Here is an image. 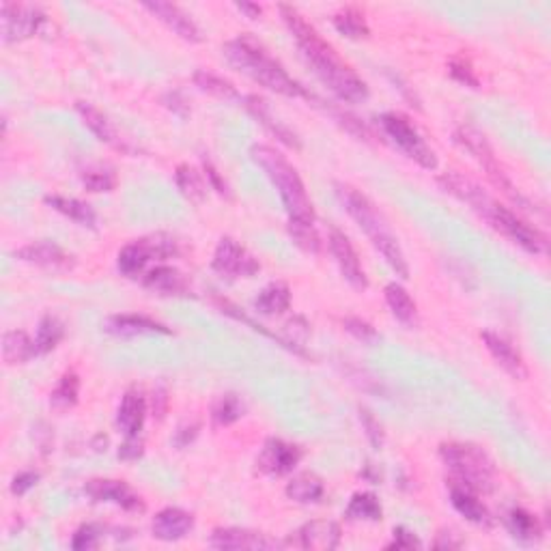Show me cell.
I'll return each instance as SVG.
<instances>
[{"label": "cell", "mask_w": 551, "mask_h": 551, "mask_svg": "<svg viewBox=\"0 0 551 551\" xmlns=\"http://www.w3.org/2000/svg\"><path fill=\"white\" fill-rule=\"evenodd\" d=\"M44 201H45V205L52 207L54 212L63 213V216H65V218H69V220L78 222L80 227L95 228L97 216H95L93 207H91L89 203L78 201V198L59 196V194H50V196H45Z\"/></svg>", "instance_id": "cell-27"}, {"label": "cell", "mask_w": 551, "mask_h": 551, "mask_svg": "<svg viewBox=\"0 0 551 551\" xmlns=\"http://www.w3.org/2000/svg\"><path fill=\"white\" fill-rule=\"evenodd\" d=\"M78 395H80V379L74 371L65 372L60 377L59 386L54 387L52 395H50V403H52L54 410H69L78 403Z\"/></svg>", "instance_id": "cell-39"}, {"label": "cell", "mask_w": 551, "mask_h": 551, "mask_svg": "<svg viewBox=\"0 0 551 551\" xmlns=\"http://www.w3.org/2000/svg\"><path fill=\"white\" fill-rule=\"evenodd\" d=\"M106 528L104 525L97 523H86L83 528L76 530L74 539H71V547L83 551V549H97L101 545V539H104Z\"/></svg>", "instance_id": "cell-42"}, {"label": "cell", "mask_w": 551, "mask_h": 551, "mask_svg": "<svg viewBox=\"0 0 551 551\" xmlns=\"http://www.w3.org/2000/svg\"><path fill=\"white\" fill-rule=\"evenodd\" d=\"M194 530V517L188 510L168 507L153 517L151 534L153 539L164 540V543H175V540L186 539Z\"/></svg>", "instance_id": "cell-19"}, {"label": "cell", "mask_w": 551, "mask_h": 551, "mask_svg": "<svg viewBox=\"0 0 551 551\" xmlns=\"http://www.w3.org/2000/svg\"><path fill=\"white\" fill-rule=\"evenodd\" d=\"M222 52L233 68L244 71L248 78H252L254 83L265 86V89L284 97H306V100H313V95H310L298 80L291 78L287 69L265 50V45L257 42L254 37H250V35H239V37L227 42L222 45Z\"/></svg>", "instance_id": "cell-3"}, {"label": "cell", "mask_w": 551, "mask_h": 551, "mask_svg": "<svg viewBox=\"0 0 551 551\" xmlns=\"http://www.w3.org/2000/svg\"><path fill=\"white\" fill-rule=\"evenodd\" d=\"M334 188L340 205L345 207V212L366 233L369 242L386 259V263L395 269V274L401 276L403 280L410 278V265H407L405 254H403L399 239L395 237L392 228L387 227L386 218L377 212L375 203L366 194H362L358 188L349 186V183H336Z\"/></svg>", "instance_id": "cell-4"}, {"label": "cell", "mask_w": 551, "mask_h": 551, "mask_svg": "<svg viewBox=\"0 0 551 551\" xmlns=\"http://www.w3.org/2000/svg\"><path fill=\"white\" fill-rule=\"evenodd\" d=\"M142 7H145L147 12H151L153 15H156L160 22H164L166 27L172 30V33L180 35L181 39H186V42L198 44L203 39L201 30H198L196 24H194V20L186 12H183L181 7H177V4L156 0V3H142Z\"/></svg>", "instance_id": "cell-20"}, {"label": "cell", "mask_w": 551, "mask_h": 551, "mask_svg": "<svg viewBox=\"0 0 551 551\" xmlns=\"http://www.w3.org/2000/svg\"><path fill=\"white\" fill-rule=\"evenodd\" d=\"M246 413V405H244L242 396L235 392H227L220 395L212 407V420L216 427H228L237 422L239 418Z\"/></svg>", "instance_id": "cell-35"}, {"label": "cell", "mask_w": 551, "mask_h": 551, "mask_svg": "<svg viewBox=\"0 0 551 551\" xmlns=\"http://www.w3.org/2000/svg\"><path fill=\"white\" fill-rule=\"evenodd\" d=\"M145 396H142V392L136 390V387H130L119 403V410H116V427L121 428V433H124L125 437H138L142 427H145Z\"/></svg>", "instance_id": "cell-22"}, {"label": "cell", "mask_w": 551, "mask_h": 551, "mask_svg": "<svg viewBox=\"0 0 551 551\" xmlns=\"http://www.w3.org/2000/svg\"><path fill=\"white\" fill-rule=\"evenodd\" d=\"M381 127H384L386 136L390 138L410 160L425 168V171H435L437 164H440L435 151L428 147V142L422 138L420 132L416 130V125H413L405 115H401V112H386V115L381 116Z\"/></svg>", "instance_id": "cell-9"}, {"label": "cell", "mask_w": 551, "mask_h": 551, "mask_svg": "<svg viewBox=\"0 0 551 551\" xmlns=\"http://www.w3.org/2000/svg\"><path fill=\"white\" fill-rule=\"evenodd\" d=\"M37 355L35 340L22 330H12L3 336V358L7 364H24Z\"/></svg>", "instance_id": "cell-32"}, {"label": "cell", "mask_w": 551, "mask_h": 551, "mask_svg": "<svg viewBox=\"0 0 551 551\" xmlns=\"http://www.w3.org/2000/svg\"><path fill=\"white\" fill-rule=\"evenodd\" d=\"M289 235L293 237V242L304 250V252H308V254L321 252V239H319V233L315 231V224L289 222Z\"/></svg>", "instance_id": "cell-40"}, {"label": "cell", "mask_w": 551, "mask_h": 551, "mask_svg": "<svg viewBox=\"0 0 551 551\" xmlns=\"http://www.w3.org/2000/svg\"><path fill=\"white\" fill-rule=\"evenodd\" d=\"M250 156L263 168L265 175L269 177V181L278 190L284 212L289 213V222L315 224L317 216H315L313 201L306 194L302 177H299V172L295 171V166L291 164L287 157L269 145H254L250 149Z\"/></svg>", "instance_id": "cell-5"}, {"label": "cell", "mask_w": 551, "mask_h": 551, "mask_svg": "<svg viewBox=\"0 0 551 551\" xmlns=\"http://www.w3.org/2000/svg\"><path fill=\"white\" fill-rule=\"evenodd\" d=\"M177 252H180V248H177V242L171 235H147V237L134 239V242L119 250L116 268L127 278H138V276L147 274V268L151 263L166 261V259L177 257Z\"/></svg>", "instance_id": "cell-8"}, {"label": "cell", "mask_w": 551, "mask_h": 551, "mask_svg": "<svg viewBox=\"0 0 551 551\" xmlns=\"http://www.w3.org/2000/svg\"><path fill=\"white\" fill-rule=\"evenodd\" d=\"M0 20H3L4 44H15L33 37V35L42 33V28L48 24V15L42 9L18 3H4L3 9H0Z\"/></svg>", "instance_id": "cell-10"}, {"label": "cell", "mask_w": 551, "mask_h": 551, "mask_svg": "<svg viewBox=\"0 0 551 551\" xmlns=\"http://www.w3.org/2000/svg\"><path fill=\"white\" fill-rule=\"evenodd\" d=\"M194 84H196L203 93L218 97V100H239V93L233 86V83L220 78V76L212 74V71L198 69L196 74H194Z\"/></svg>", "instance_id": "cell-38"}, {"label": "cell", "mask_w": 551, "mask_h": 551, "mask_svg": "<svg viewBox=\"0 0 551 551\" xmlns=\"http://www.w3.org/2000/svg\"><path fill=\"white\" fill-rule=\"evenodd\" d=\"M76 110H78L80 119L84 121V125L97 136V140L106 142V145L115 147V149H121V151L127 149V147L124 145V140H121L119 134H116V130L108 121V116H106L100 108H95V106L89 104V101H76Z\"/></svg>", "instance_id": "cell-26"}, {"label": "cell", "mask_w": 551, "mask_h": 551, "mask_svg": "<svg viewBox=\"0 0 551 551\" xmlns=\"http://www.w3.org/2000/svg\"><path fill=\"white\" fill-rule=\"evenodd\" d=\"M65 339V323L54 315H45L39 321L37 336H35V347H37V355L50 354V351L59 347L60 340Z\"/></svg>", "instance_id": "cell-37"}, {"label": "cell", "mask_w": 551, "mask_h": 551, "mask_svg": "<svg viewBox=\"0 0 551 551\" xmlns=\"http://www.w3.org/2000/svg\"><path fill=\"white\" fill-rule=\"evenodd\" d=\"M39 478L42 476L37 472H20L12 483V493L13 496H24L39 483Z\"/></svg>", "instance_id": "cell-48"}, {"label": "cell", "mask_w": 551, "mask_h": 551, "mask_svg": "<svg viewBox=\"0 0 551 551\" xmlns=\"http://www.w3.org/2000/svg\"><path fill=\"white\" fill-rule=\"evenodd\" d=\"M336 30L349 39H366L371 35L369 24H366L364 13L358 7H345L331 18Z\"/></svg>", "instance_id": "cell-34"}, {"label": "cell", "mask_w": 551, "mask_h": 551, "mask_svg": "<svg viewBox=\"0 0 551 551\" xmlns=\"http://www.w3.org/2000/svg\"><path fill=\"white\" fill-rule=\"evenodd\" d=\"M384 293H386V302L387 306H390L392 315H395L403 325H410V328H413V325L418 323V306L411 299L410 291L399 283H390Z\"/></svg>", "instance_id": "cell-30"}, {"label": "cell", "mask_w": 551, "mask_h": 551, "mask_svg": "<svg viewBox=\"0 0 551 551\" xmlns=\"http://www.w3.org/2000/svg\"><path fill=\"white\" fill-rule=\"evenodd\" d=\"M440 457L451 469V481L466 484L476 493H489L493 489V467L491 457L483 451L476 443L463 442H448L440 446Z\"/></svg>", "instance_id": "cell-6"}, {"label": "cell", "mask_w": 551, "mask_h": 551, "mask_svg": "<svg viewBox=\"0 0 551 551\" xmlns=\"http://www.w3.org/2000/svg\"><path fill=\"white\" fill-rule=\"evenodd\" d=\"M284 493H287L289 499H293V502L298 504H317L319 499L323 498L325 487L317 474L302 472L291 478Z\"/></svg>", "instance_id": "cell-28"}, {"label": "cell", "mask_w": 551, "mask_h": 551, "mask_svg": "<svg viewBox=\"0 0 551 551\" xmlns=\"http://www.w3.org/2000/svg\"><path fill=\"white\" fill-rule=\"evenodd\" d=\"M481 339L489 354H491V358L496 360L510 377H515V379L519 381L528 379V369H525L523 358L507 339H502L499 334H493V331H483Z\"/></svg>", "instance_id": "cell-23"}, {"label": "cell", "mask_w": 551, "mask_h": 551, "mask_svg": "<svg viewBox=\"0 0 551 551\" xmlns=\"http://www.w3.org/2000/svg\"><path fill=\"white\" fill-rule=\"evenodd\" d=\"M212 269L220 274L222 278L235 280V278H252L261 272V265L257 259L248 252L246 248L233 237H222L218 242L216 252H213Z\"/></svg>", "instance_id": "cell-11"}, {"label": "cell", "mask_w": 551, "mask_h": 551, "mask_svg": "<svg viewBox=\"0 0 551 551\" xmlns=\"http://www.w3.org/2000/svg\"><path fill=\"white\" fill-rule=\"evenodd\" d=\"M328 246L347 283H349L355 291L369 289V278H366L364 268H362L358 259V252H355V248L351 246L349 237H347L343 231H339V228H331Z\"/></svg>", "instance_id": "cell-13"}, {"label": "cell", "mask_w": 551, "mask_h": 551, "mask_svg": "<svg viewBox=\"0 0 551 551\" xmlns=\"http://www.w3.org/2000/svg\"><path fill=\"white\" fill-rule=\"evenodd\" d=\"M205 177H207V181L213 186V190H216L218 194H222V196H228L227 183L222 181V177L218 175L216 168H213L212 162H207V160H205Z\"/></svg>", "instance_id": "cell-52"}, {"label": "cell", "mask_w": 551, "mask_h": 551, "mask_svg": "<svg viewBox=\"0 0 551 551\" xmlns=\"http://www.w3.org/2000/svg\"><path fill=\"white\" fill-rule=\"evenodd\" d=\"M280 15H283L284 24L298 42L306 60L313 65L315 74L319 76L321 83L328 86L331 93L339 100L347 101V104H362V101L369 100L371 93L364 80L355 74L347 60L340 59V54L321 37L313 24L306 22V18L298 9L289 7V4H280Z\"/></svg>", "instance_id": "cell-1"}, {"label": "cell", "mask_w": 551, "mask_h": 551, "mask_svg": "<svg viewBox=\"0 0 551 551\" xmlns=\"http://www.w3.org/2000/svg\"><path fill=\"white\" fill-rule=\"evenodd\" d=\"M198 428H201V425H198V422H192V425H181L180 431L175 433V446L177 448L190 446V443L196 440Z\"/></svg>", "instance_id": "cell-49"}, {"label": "cell", "mask_w": 551, "mask_h": 551, "mask_svg": "<svg viewBox=\"0 0 551 551\" xmlns=\"http://www.w3.org/2000/svg\"><path fill=\"white\" fill-rule=\"evenodd\" d=\"M104 330L108 331V334L121 336V339H132V336L142 334H172L160 321L145 317V315H115V317H108L104 321Z\"/></svg>", "instance_id": "cell-24"}, {"label": "cell", "mask_w": 551, "mask_h": 551, "mask_svg": "<svg viewBox=\"0 0 551 551\" xmlns=\"http://www.w3.org/2000/svg\"><path fill=\"white\" fill-rule=\"evenodd\" d=\"M437 549H459V547H463V539L459 537L457 532H446V530H443V532H440L437 534V540L435 543Z\"/></svg>", "instance_id": "cell-50"}, {"label": "cell", "mask_w": 551, "mask_h": 551, "mask_svg": "<svg viewBox=\"0 0 551 551\" xmlns=\"http://www.w3.org/2000/svg\"><path fill=\"white\" fill-rule=\"evenodd\" d=\"M84 493L93 499V502H110L124 510H130V513H145L142 498L124 481H104V478H97V481H89L84 484Z\"/></svg>", "instance_id": "cell-15"}, {"label": "cell", "mask_w": 551, "mask_h": 551, "mask_svg": "<svg viewBox=\"0 0 551 551\" xmlns=\"http://www.w3.org/2000/svg\"><path fill=\"white\" fill-rule=\"evenodd\" d=\"M508 532L513 539L522 540V543H537L543 537V525H540L537 515L528 513L523 508H513L507 519Z\"/></svg>", "instance_id": "cell-31"}, {"label": "cell", "mask_w": 551, "mask_h": 551, "mask_svg": "<svg viewBox=\"0 0 551 551\" xmlns=\"http://www.w3.org/2000/svg\"><path fill=\"white\" fill-rule=\"evenodd\" d=\"M302 448L289 443L280 437H272L263 443L257 457V469L265 476H287L302 461Z\"/></svg>", "instance_id": "cell-12"}, {"label": "cell", "mask_w": 551, "mask_h": 551, "mask_svg": "<svg viewBox=\"0 0 551 551\" xmlns=\"http://www.w3.org/2000/svg\"><path fill=\"white\" fill-rule=\"evenodd\" d=\"M175 183L188 201H192V203L205 201L207 186H205V180H203L201 172H198L196 168H192L190 164L177 166Z\"/></svg>", "instance_id": "cell-36"}, {"label": "cell", "mask_w": 551, "mask_h": 551, "mask_svg": "<svg viewBox=\"0 0 551 551\" xmlns=\"http://www.w3.org/2000/svg\"><path fill=\"white\" fill-rule=\"evenodd\" d=\"M387 549H422V540L407 528H395V539L387 545Z\"/></svg>", "instance_id": "cell-46"}, {"label": "cell", "mask_w": 551, "mask_h": 551, "mask_svg": "<svg viewBox=\"0 0 551 551\" xmlns=\"http://www.w3.org/2000/svg\"><path fill=\"white\" fill-rule=\"evenodd\" d=\"M209 545L216 549H280L287 547L284 540H278L269 534L254 532L246 528H218L209 537Z\"/></svg>", "instance_id": "cell-14"}, {"label": "cell", "mask_w": 551, "mask_h": 551, "mask_svg": "<svg viewBox=\"0 0 551 551\" xmlns=\"http://www.w3.org/2000/svg\"><path fill=\"white\" fill-rule=\"evenodd\" d=\"M15 257L24 263H33L39 265V268L52 269V272H69L76 265V259L52 242L28 244V246L15 250Z\"/></svg>", "instance_id": "cell-18"}, {"label": "cell", "mask_w": 551, "mask_h": 551, "mask_svg": "<svg viewBox=\"0 0 551 551\" xmlns=\"http://www.w3.org/2000/svg\"><path fill=\"white\" fill-rule=\"evenodd\" d=\"M246 110L250 112V115L254 116V119L259 121V124H261L265 130L268 132H272V134L278 138L280 142H284V145L287 147H291V149H299V140H298V136L293 134V132L289 130L287 125L284 124H280L278 119H274V115H272V110H269V106H268V101L263 100V97H259V95H248L246 97Z\"/></svg>", "instance_id": "cell-25"}, {"label": "cell", "mask_w": 551, "mask_h": 551, "mask_svg": "<svg viewBox=\"0 0 551 551\" xmlns=\"http://www.w3.org/2000/svg\"><path fill=\"white\" fill-rule=\"evenodd\" d=\"M455 140L463 147V149H467L474 157H476L478 164L487 171L489 181H491L498 190H502L504 196L510 198L517 207L525 209V212H532V203H530L528 198L510 183L507 172H504L502 166L498 164L491 145H489L484 134H481V132L472 125H459L455 130Z\"/></svg>", "instance_id": "cell-7"}, {"label": "cell", "mask_w": 551, "mask_h": 551, "mask_svg": "<svg viewBox=\"0 0 551 551\" xmlns=\"http://www.w3.org/2000/svg\"><path fill=\"white\" fill-rule=\"evenodd\" d=\"M440 186L448 194L457 196L459 201L467 203L483 220H487L498 233H502L504 237H508L513 244L522 246L525 252L547 254V237H545L537 227H532V224L525 222L523 218H519L513 209H508L507 205H502V203H498L493 196H489L474 180L452 171L440 177Z\"/></svg>", "instance_id": "cell-2"}, {"label": "cell", "mask_w": 551, "mask_h": 551, "mask_svg": "<svg viewBox=\"0 0 551 551\" xmlns=\"http://www.w3.org/2000/svg\"><path fill=\"white\" fill-rule=\"evenodd\" d=\"M142 287L166 298H188L192 295L190 278L171 265H156L142 276Z\"/></svg>", "instance_id": "cell-17"}, {"label": "cell", "mask_w": 551, "mask_h": 551, "mask_svg": "<svg viewBox=\"0 0 551 551\" xmlns=\"http://www.w3.org/2000/svg\"><path fill=\"white\" fill-rule=\"evenodd\" d=\"M235 7L239 9V12H244L248 15V18H252V20H257L259 15H261V7H259V4H252V3H237L235 4Z\"/></svg>", "instance_id": "cell-53"}, {"label": "cell", "mask_w": 551, "mask_h": 551, "mask_svg": "<svg viewBox=\"0 0 551 551\" xmlns=\"http://www.w3.org/2000/svg\"><path fill=\"white\" fill-rule=\"evenodd\" d=\"M284 543L299 549L331 551L340 545V525L336 522H330V519L308 522L304 523L289 540H284Z\"/></svg>", "instance_id": "cell-16"}, {"label": "cell", "mask_w": 551, "mask_h": 551, "mask_svg": "<svg viewBox=\"0 0 551 551\" xmlns=\"http://www.w3.org/2000/svg\"><path fill=\"white\" fill-rule=\"evenodd\" d=\"M83 183L89 192H112L116 186V177L110 168H91L83 172Z\"/></svg>", "instance_id": "cell-41"}, {"label": "cell", "mask_w": 551, "mask_h": 551, "mask_svg": "<svg viewBox=\"0 0 551 551\" xmlns=\"http://www.w3.org/2000/svg\"><path fill=\"white\" fill-rule=\"evenodd\" d=\"M343 325L351 336H355V339L362 340V343L371 345V343H375V340H379V334H377V330L372 328L369 321H364L360 317H347L343 321Z\"/></svg>", "instance_id": "cell-44"}, {"label": "cell", "mask_w": 551, "mask_h": 551, "mask_svg": "<svg viewBox=\"0 0 551 551\" xmlns=\"http://www.w3.org/2000/svg\"><path fill=\"white\" fill-rule=\"evenodd\" d=\"M145 455V443H142L140 435L138 437H125V443L119 448L121 461H138Z\"/></svg>", "instance_id": "cell-47"}, {"label": "cell", "mask_w": 551, "mask_h": 551, "mask_svg": "<svg viewBox=\"0 0 551 551\" xmlns=\"http://www.w3.org/2000/svg\"><path fill=\"white\" fill-rule=\"evenodd\" d=\"M345 517L349 522H381L384 519V508H381L375 493L360 491L354 493V498L347 504Z\"/></svg>", "instance_id": "cell-33"}, {"label": "cell", "mask_w": 551, "mask_h": 551, "mask_svg": "<svg viewBox=\"0 0 551 551\" xmlns=\"http://www.w3.org/2000/svg\"><path fill=\"white\" fill-rule=\"evenodd\" d=\"M451 504L469 523L481 525V528H491L493 525V517L489 508L481 502L478 493L466 487V484L451 481Z\"/></svg>", "instance_id": "cell-21"}, {"label": "cell", "mask_w": 551, "mask_h": 551, "mask_svg": "<svg viewBox=\"0 0 551 551\" xmlns=\"http://www.w3.org/2000/svg\"><path fill=\"white\" fill-rule=\"evenodd\" d=\"M168 392L166 387H156V392H153V416H157V420H162V418L166 416V410H168Z\"/></svg>", "instance_id": "cell-51"}, {"label": "cell", "mask_w": 551, "mask_h": 551, "mask_svg": "<svg viewBox=\"0 0 551 551\" xmlns=\"http://www.w3.org/2000/svg\"><path fill=\"white\" fill-rule=\"evenodd\" d=\"M254 308L265 317H278L287 313L291 308V289L284 283L268 284L254 299Z\"/></svg>", "instance_id": "cell-29"}, {"label": "cell", "mask_w": 551, "mask_h": 551, "mask_svg": "<svg viewBox=\"0 0 551 551\" xmlns=\"http://www.w3.org/2000/svg\"><path fill=\"white\" fill-rule=\"evenodd\" d=\"M448 71H451V76L457 83L466 84L469 89H478V86H481V80H478L476 71L472 69V63H469L467 59H463V56H455V59L451 60V65H448Z\"/></svg>", "instance_id": "cell-43"}, {"label": "cell", "mask_w": 551, "mask_h": 551, "mask_svg": "<svg viewBox=\"0 0 551 551\" xmlns=\"http://www.w3.org/2000/svg\"><path fill=\"white\" fill-rule=\"evenodd\" d=\"M360 422L362 427H364L371 446L375 448V451H379V448L384 446V428H381L379 420H377V418L372 416V411L366 410V407H360Z\"/></svg>", "instance_id": "cell-45"}]
</instances>
